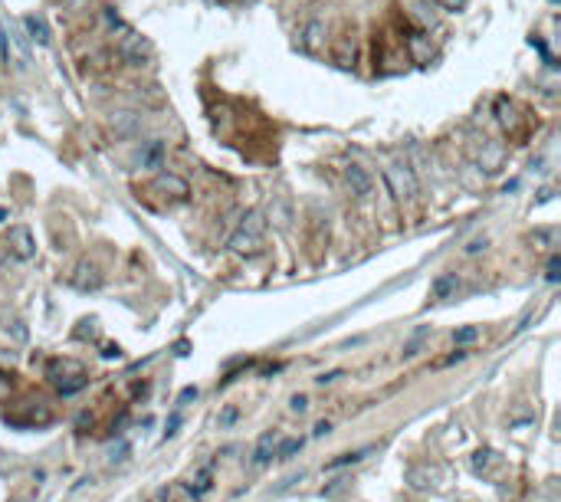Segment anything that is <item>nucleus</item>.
<instances>
[{
  "label": "nucleus",
  "instance_id": "obj_1",
  "mask_svg": "<svg viewBox=\"0 0 561 502\" xmlns=\"http://www.w3.org/2000/svg\"><path fill=\"white\" fill-rule=\"evenodd\" d=\"M263 236H266V217L260 210H250V214L240 220L236 233L230 236V247H233L236 253H256L263 247Z\"/></svg>",
  "mask_w": 561,
  "mask_h": 502
},
{
  "label": "nucleus",
  "instance_id": "obj_2",
  "mask_svg": "<svg viewBox=\"0 0 561 502\" xmlns=\"http://www.w3.org/2000/svg\"><path fill=\"white\" fill-rule=\"evenodd\" d=\"M384 181H387V187L391 194L404 201V197H413L417 194V177H413V168L407 161H391L384 168Z\"/></svg>",
  "mask_w": 561,
  "mask_h": 502
},
{
  "label": "nucleus",
  "instance_id": "obj_3",
  "mask_svg": "<svg viewBox=\"0 0 561 502\" xmlns=\"http://www.w3.org/2000/svg\"><path fill=\"white\" fill-rule=\"evenodd\" d=\"M3 33H7V46H10V62H14L20 73L30 69V40H27V33H20L16 23H3ZM10 62H7V66H10Z\"/></svg>",
  "mask_w": 561,
  "mask_h": 502
},
{
  "label": "nucleus",
  "instance_id": "obj_4",
  "mask_svg": "<svg viewBox=\"0 0 561 502\" xmlns=\"http://www.w3.org/2000/svg\"><path fill=\"white\" fill-rule=\"evenodd\" d=\"M7 250L14 253L16 260H33L36 243H33L30 227H10V233H7Z\"/></svg>",
  "mask_w": 561,
  "mask_h": 502
},
{
  "label": "nucleus",
  "instance_id": "obj_5",
  "mask_svg": "<svg viewBox=\"0 0 561 502\" xmlns=\"http://www.w3.org/2000/svg\"><path fill=\"white\" fill-rule=\"evenodd\" d=\"M476 161H479V168H483V171L496 174V171L502 168V161H505V148H499L496 141L483 138V141L476 145Z\"/></svg>",
  "mask_w": 561,
  "mask_h": 502
},
{
  "label": "nucleus",
  "instance_id": "obj_6",
  "mask_svg": "<svg viewBox=\"0 0 561 502\" xmlns=\"http://www.w3.org/2000/svg\"><path fill=\"white\" fill-rule=\"evenodd\" d=\"M108 128L115 132V138H138L141 135V115L138 112H112Z\"/></svg>",
  "mask_w": 561,
  "mask_h": 502
},
{
  "label": "nucleus",
  "instance_id": "obj_7",
  "mask_svg": "<svg viewBox=\"0 0 561 502\" xmlns=\"http://www.w3.org/2000/svg\"><path fill=\"white\" fill-rule=\"evenodd\" d=\"M154 191H161L164 197H174V201H187V194H191V184L184 181L181 174H158L154 177V184H151Z\"/></svg>",
  "mask_w": 561,
  "mask_h": 502
},
{
  "label": "nucleus",
  "instance_id": "obj_8",
  "mask_svg": "<svg viewBox=\"0 0 561 502\" xmlns=\"http://www.w3.org/2000/svg\"><path fill=\"white\" fill-rule=\"evenodd\" d=\"M69 282H73L79 293H92V289H99V286H102V273H99V266H95V263H79L73 269Z\"/></svg>",
  "mask_w": 561,
  "mask_h": 502
},
{
  "label": "nucleus",
  "instance_id": "obj_9",
  "mask_svg": "<svg viewBox=\"0 0 561 502\" xmlns=\"http://www.w3.org/2000/svg\"><path fill=\"white\" fill-rule=\"evenodd\" d=\"M345 181H348L352 194H358V197H368V194L374 191V177H371L361 164H348V168H345Z\"/></svg>",
  "mask_w": 561,
  "mask_h": 502
},
{
  "label": "nucleus",
  "instance_id": "obj_10",
  "mask_svg": "<svg viewBox=\"0 0 561 502\" xmlns=\"http://www.w3.org/2000/svg\"><path fill=\"white\" fill-rule=\"evenodd\" d=\"M23 30H27V40L30 43H40V46H49V27H46V20L43 16H36V14H30L23 16Z\"/></svg>",
  "mask_w": 561,
  "mask_h": 502
},
{
  "label": "nucleus",
  "instance_id": "obj_11",
  "mask_svg": "<svg viewBox=\"0 0 561 502\" xmlns=\"http://www.w3.org/2000/svg\"><path fill=\"white\" fill-rule=\"evenodd\" d=\"M210 479H214V476H210V466H204V470H201V472H197V476L191 479V483H187V496H191V499H201V496H207V492H210V486H214Z\"/></svg>",
  "mask_w": 561,
  "mask_h": 502
},
{
  "label": "nucleus",
  "instance_id": "obj_12",
  "mask_svg": "<svg viewBox=\"0 0 561 502\" xmlns=\"http://www.w3.org/2000/svg\"><path fill=\"white\" fill-rule=\"evenodd\" d=\"M273 450H276V433H263L260 443H256V450H253V463L256 466H263L273 459Z\"/></svg>",
  "mask_w": 561,
  "mask_h": 502
},
{
  "label": "nucleus",
  "instance_id": "obj_13",
  "mask_svg": "<svg viewBox=\"0 0 561 502\" xmlns=\"http://www.w3.org/2000/svg\"><path fill=\"white\" fill-rule=\"evenodd\" d=\"M492 466H499V457L492 453V450H479V453H472V470L476 472H492Z\"/></svg>",
  "mask_w": 561,
  "mask_h": 502
},
{
  "label": "nucleus",
  "instance_id": "obj_14",
  "mask_svg": "<svg viewBox=\"0 0 561 502\" xmlns=\"http://www.w3.org/2000/svg\"><path fill=\"white\" fill-rule=\"evenodd\" d=\"M427 335H430V325H420L411 339H407V345H404V358H413V354L420 352V345H424V339H427Z\"/></svg>",
  "mask_w": 561,
  "mask_h": 502
},
{
  "label": "nucleus",
  "instance_id": "obj_15",
  "mask_svg": "<svg viewBox=\"0 0 561 502\" xmlns=\"http://www.w3.org/2000/svg\"><path fill=\"white\" fill-rule=\"evenodd\" d=\"M161 155H164V145L161 141H151V145L145 148V155H141V164H145V168H158V164H161Z\"/></svg>",
  "mask_w": 561,
  "mask_h": 502
},
{
  "label": "nucleus",
  "instance_id": "obj_16",
  "mask_svg": "<svg viewBox=\"0 0 561 502\" xmlns=\"http://www.w3.org/2000/svg\"><path fill=\"white\" fill-rule=\"evenodd\" d=\"M322 33H325V27L319 23V20H315V23H309V27H306V33H302V46H306V49H315V46H319V40H322Z\"/></svg>",
  "mask_w": 561,
  "mask_h": 502
},
{
  "label": "nucleus",
  "instance_id": "obj_17",
  "mask_svg": "<svg viewBox=\"0 0 561 502\" xmlns=\"http://www.w3.org/2000/svg\"><path fill=\"white\" fill-rule=\"evenodd\" d=\"M453 289H457V276H440L433 282V299H446Z\"/></svg>",
  "mask_w": 561,
  "mask_h": 502
},
{
  "label": "nucleus",
  "instance_id": "obj_18",
  "mask_svg": "<svg viewBox=\"0 0 561 502\" xmlns=\"http://www.w3.org/2000/svg\"><path fill=\"white\" fill-rule=\"evenodd\" d=\"M302 450V440H286V443H279L276 450H273V457H279V459H289L293 453H299Z\"/></svg>",
  "mask_w": 561,
  "mask_h": 502
},
{
  "label": "nucleus",
  "instance_id": "obj_19",
  "mask_svg": "<svg viewBox=\"0 0 561 502\" xmlns=\"http://www.w3.org/2000/svg\"><path fill=\"white\" fill-rule=\"evenodd\" d=\"M476 339H479V328H476V325H466V328H459L457 335H453L457 345H470V341H476Z\"/></svg>",
  "mask_w": 561,
  "mask_h": 502
},
{
  "label": "nucleus",
  "instance_id": "obj_20",
  "mask_svg": "<svg viewBox=\"0 0 561 502\" xmlns=\"http://www.w3.org/2000/svg\"><path fill=\"white\" fill-rule=\"evenodd\" d=\"M365 453H368V450H358V453H345V457L332 459V463H328V470H339V466H348V463H358V459H365Z\"/></svg>",
  "mask_w": 561,
  "mask_h": 502
},
{
  "label": "nucleus",
  "instance_id": "obj_21",
  "mask_svg": "<svg viewBox=\"0 0 561 502\" xmlns=\"http://www.w3.org/2000/svg\"><path fill=\"white\" fill-rule=\"evenodd\" d=\"M535 243H538V250H548L551 243H555V230H538V233L531 236Z\"/></svg>",
  "mask_w": 561,
  "mask_h": 502
},
{
  "label": "nucleus",
  "instance_id": "obj_22",
  "mask_svg": "<svg viewBox=\"0 0 561 502\" xmlns=\"http://www.w3.org/2000/svg\"><path fill=\"white\" fill-rule=\"evenodd\" d=\"M558 269H561V260H558V256H551V260H548V273H545L548 282H558V276H561Z\"/></svg>",
  "mask_w": 561,
  "mask_h": 502
},
{
  "label": "nucleus",
  "instance_id": "obj_23",
  "mask_svg": "<svg viewBox=\"0 0 561 502\" xmlns=\"http://www.w3.org/2000/svg\"><path fill=\"white\" fill-rule=\"evenodd\" d=\"M440 10H463L466 7V0H433Z\"/></svg>",
  "mask_w": 561,
  "mask_h": 502
},
{
  "label": "nucleus",
  "instance_id": "obj_24",
  "mask_svg": "<svg viewBox=\"0 0 561 502\" xmlns=\"http://www.w3.org/2000/svg\"><path fill=\"white\" fill-rule=\"evenodd\" d=\"M289 407H293L295 413H302V411H306V407H309V400H306V394H295V398L289 400Z\"/></svg>",
  "mask_w": 561,
  "mask_h": 502
},
{
  "label": "nucleus",
  "instance_id": "obj_25",
  "mask_svg": "<svg viewBox=\"0 0 561 502\" xmlns=\"http://www.w3.org/2000/svg\"><path fill=\"white\" fill-rule=\"evenodd\" d=\"M194 398H197V387H184L181 398H177V404H187V400H194Z\"/></svg>",
  "mask_w": 561,
  "mask_h": 502
},
{
  "label": "nucleus",
  "instance_id": "obj_26",
  "mask_svg": "<svg viewBox=\"0 0 561 502\" xmlns=\"http://www.w3.org/2000/svg\"><path fill=\"white\" fill-rule=\"evenodd\" d=\"M486 243H489L486 236H483V240H472L470 247H466V253H479V250H486Z\"/></svg>",
  "mask_w": 561,
  "mask_h": 502
},
{
  "label": "nucleus",
  "instance_id": "obj_27",
  "mask_svg": "<svg viewBox=\"0 0 561 502\" xmlns=\"http://www.w3.org/2000/svg\"><path fill=\"white\" fill-rule=\"evenodd\" d=\"M341 378V371H328V374H322V378H315L319 384H332V381H339Z\"/></svg>",
  "mask_w": 561,
  "mask_h": 502
},
{
  "label": "nucleus",
  "instance_id": "obj_28",
  "mask_svg": "<svg viewBox=\"0 0 561 502\" xmlns=\"http://www.w3.org/2000/svg\"><path fill=\"white\" fill-rule=\"evenodd\" d=\"M177 424H181V417H171V424H168V430H164V437H174Z\"/></svg>",
  "mask_w": 561,
  "mask_h": 502
},
{
  "label": "nucleus",
  "instance_id": "obj_29",
  "mask_svg": "<svg viewBox=\"0 0 561 502\" xmlns=\"http://www.w3.org/2000/svg\"><path fill=\"white\" fill-rule=\"evenodd\" d=\"M332 430V424L328 420H322V424H315V437H322V433H328Z\"/></svg>",
  "mask_w": 561,
  "mask_h": 502
}]
</instances>
